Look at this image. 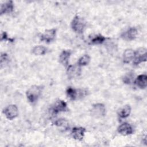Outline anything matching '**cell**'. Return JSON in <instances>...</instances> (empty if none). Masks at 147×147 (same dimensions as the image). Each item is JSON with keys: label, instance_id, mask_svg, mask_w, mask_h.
<instances>
[{"label": "cell", "instance_id": "obj_16", "mask_svg": "<svg viewBox=\"0 0 147 147\" xmlns=\"http://www.w3.org/2000/svg\"><path fill=\"white\" fill-rule=\"evenodd\" d=\"M137 87L140 89H145L147 86V76L146 74H140L134 80Z\"/></svg>", "mask_w": 147, "mask_h": 147}, {"label": "cell", "instance_id": "obj_6", "mask_svg": "<svg viewBox=\"0 0 147 147\" xmlns=\"http://www.w3.org/2000/svg\"><path fill=\"white\" fill-rule=\"evenodd\" d=\"M57 30L55 28L47 29L40 36V40L42 42L49 44L55 40Z\"/></svg>", "mask_w": 147, "mask_h": 147}, {"label": "cell", "instance_id": "obj_8", "mask_svg": "<svg viewBox=\"0 0 147 147\" xmlns=\"http://www.w3.org/2000/svg\"><path fill=\"white\" fill-rule=\"evenodd\" d=\"M3 113L7 119L13 120L18 117V109L16 105H10L3 109Z\"/></svg>", "mask_w": 147, "mask_h": 147}, {"label": "cell", "instance_id": "obj_2", "mask_svg": "<svg viewBox=\"0 0 147 147\" xmlns=\"http://www.w3.org/2000/svg\"><path fill=\"white\" fill-rule=\"evenodd\" d=\"M86 26V22L85 20L78 15L75 16L71 22V27L72 29L75 33L78 34L83 33Z\"/></svg>", "mask_w": 147, "mask_h": 147}, {"label": "cell", "instance_id": "obj_5", "mask_svg": "<svg viewBox=\"0 0 147 147\" xmlns=\"http://www.w3.org/2000/svg\"><path fill=\"white\" fill-rule=\"evenodd\" d=\"M147 59V51L145 48H140L135 51V56L133 60V64L138 65L142 63L145 62Z\"/></svg>", "mask_w": 147, "mask_h": 147}, {"label": "cell", "instance_id": "obj_14", "mask_svg": "<svg viewBox=\"0 0 147 147\" xmlns=\"http://www.w3.org/2000/svg\"><path fill=\"white\" fill-rule=\"evenodd\" d=\"M14 9V4L12 1H5L1 5L0 13L1 15L9 14L13 12Z\"/></svg>", "mask_w": 147, "mask_h": 147}, {"label": "cell", "instance_id": "obj_9", "mask_svg": "<svg viewBox=\"0 0 147 147\" xmlns=\"http://www.w3.org/2000/svg\"><path fill=\"white\" fill-rule=\"evenodd\" d=\"M138 35V30L134 27H130L121 34V37L127 41L135 40Z\"/></svg>", "mask_w": 147, "mask_h": 147}, {"label": "cell", "instance_id": "obj_4", "mask_svg": "<svg viewBox=\"0 0 147 147\" xmlns=\"http://www.w3.org/2000/svg\"><path fill=\"white\" fill-rule=\"evenodd\" d=\"M66 95L70 100H75L86 96L87 91L84 90H77L72 87H68L66 90Z\"/></svg>", "mask_w": 147, "mask_h": 147}, {"label": "cell", "instance_id": "obj_23", "mask_svg": "<svg viewBox=\"0 0 147 147\" xmlns=\"http://www.w3.org/2000/svg\"><path fill=\"white\" fill-rule=\"evenodd\" d=\"M8 60V55L6 53H2L1 54V59H0V64L1 67L2 68L5 64L6 63Z\"/></svg>", "mask_w": 147, "mask_h": 147}, {"label": "cell", "instance_id": "obj_22", "mask_svg": "<svg viewBox=\"0 0 147 147\" xmlns=\"http://www.w3.org/2000/svg\"><path fill=\"white\" fill-rule=\"evenodd\" d=\"M134 73L133 72H129L126 73L122 78V82L126 84H130L134 82Z\"/></svg>", "mask_w": 147, "mask_h": 147}, {"label": "cell", "instance_id": "obj_19", "mask_svg": "<svg viewBox=\"0 0 147 147\" xmlns=\"http://www.w3.org/2000/svg\"><path fill=\"white\" fill-rule=\"evenodd\" d=\"M47 48L43 45H36L32 49V53L36 56H42L47 53Z\"/></svg>", "mask_w": 147, "mask_h": 147}, {"label": "cell", "instance_id": "obj_1", "mask_svg": "<svg viewBox=\"0 0 147 147\" xmlns=\"http://www.w3.org/2000/svg\"><path fill=\"white\" fill-rule=\"evenodd\" d=\"M42 88L40 86L34 85L31 86L26 92V98L30 103H36L42 93Z\"/></svg>", "mask_w": 147, "mask_h": 147}, {"label": "cell", "instance_id": "obj_20", "mask_svg": "<svg viewBox=\"0 0 147 147\" xmlns=\"http://www.w3.org/2000/svg\"><path fill=\"white\" fill-rule=\"evenodd\" d=\"M53 124L57 127H60L61 129H63L64 130H68L69 127L68 122L64 118H60L56 120L53 122Z\"/></svg>", "mask_w": 147, "mask_h": 147}, {"label": "cell", "instance_id": "obj_12", "mask_svg": "<svg viewBox=\"0 0 147 147\" xmlns=\"http://www.w3.org/2000/svg\"><path fill=\"white\" fill-rule=\"evenodd\" d=\"M67 74L68 78L73 79L76 77H78L81 74V68L80 67L78 64L72 65H69L67 67Z\"/></svg>", "mask_w": 147, "mask_h": 147}, {"label": "cell", "instance_id": "obj_10", "mask_svg": "<svg viewBox=\"0 0 147 147\" xmlns=\"http://www.w3.org/2000/svg\"><path fill=\"white\" fill-rule=\"evenodd\" d=\"M117 131L119 134L126 136L132 134L134 132V129L130 123L127 122H123L118 127Z\"/></svg>", "mask_w": 147, "mask_h": 147}, {"label": "cell", "instance_id": "obj_21", "mask_svg": "<svg viewBox=\"0 0 147 147\" xmlns=\"http://www.w3.org/2000/svg\"><path fill=\"white\" fill-rule=\"evenodd\" d=\"M91 60V57L88 54H84L82 55L78 60L77 64L81 67H84L88 65Z\"/></svg>", "mask_w": 147, "mask_h": 147}, {"label": "cell", "instance_id": "obj_3", "mask_svg": "<svg viewBox=\"0 0 147 147\" xmlns=\"http://www.w3.org/2000/svg\"><path fill=\"white\" fill-rule=\"evenodd\" d=\"M68 110L67 103L61 99H58L51 107L50 111L53 115H56L60 113Z\"/></svg>", "mask_w": 147, "mask_h": 147}, {"label": "cell", "instance_id": "obj_17", "mask_svg": "<svg viewBox=\"0 0 147 147\" xmlns=\"http://www.w3.org/2000/svg\"><path fill=\"white\" fill-rule=\"evenodd\" d=\"M135 56V51L128 48L125 50L123 53V61L125 63H129L130 61H133Z\"/></svg>", "mask_w": 147, "mask_h": 147}, {"label": "cell", "instance_id": "obj_13", "mask_svg": "<svg viewBox=\"0 0 147 147\" xmlns=\"http://www.w3.org/2000/svg\"><path fill=\"white\" fill-rule=\"evenodd\" d=\"M107 39V37L100 34H91L88 36L89 42L92 45L102 44Z\"/></svg>", "mask_w": 147, "mask_h": 147}, {"label": "cell", "instance_id": "obj_7", "mask_svg": "<svg viewBox=\"0 0 147 147\" xmlns=\"http://www.w3.org/2000/svg\"><path fill=\"white\" fill-rule=\"evenodd\" d=\"M92 115L96 118H101L106 115V109L105 105L101 103H94L91 109Z\"/></svg>", "mask_w": 147, "mask_h": 147}, {"label": "cell", "instance_id": "obj_15", "mask_svg": "<svg viewBox=\"0 0 147 147\" xmlns=\"http://www.w3.org/2000/svg\"><path fill=\"white\" fill-rule=\"evenodd\" d=\"M71 53L72 52L70 50H63L59 55V62L64 67H67L69 65V60Z\"/></svg>", "mask_w": 147, "mask_h": 147}, {"label": "cell", "instance_id": "obj_24", "mask_svg": "<svg viewBox=\"0 0 147 147\" xmlns=\"http://www.w3.org/2000/svg\"><path fill=\"white\" fill-rule=\"evenodd\" d=\"M6 40H10L12 41V40L9 38L7 33L6 32H3L1 33V41H6Z\"/></svg>", "mask_w": 147, "mask_h": 147}, {"label": "cell", "instance_id": "obj_11", "mask_svg": "<svg viewBox=\"0 0 147 147\" xmlns=\"http://www.w3.org/2000/svg\"><path fill=\"white\" fill-rule=\"evenodd\" d=\"M86 131V129L83 127H74L71 130V136L74 139L82 141L84 137Z\"/></svg>", "mask_w": 147, "mask_h": 147}, {"label": "cell", "instance_id": "obj_18", "mask_svg": "<svg viewBox=\"0 0 147 147\" xmlns=\"http://www.w3.org/2000/svg\"><path fill=\"white\" fill-rule=\"evenodd\" d=\"M131 108L130 105H125L119 109L118 113V115L119 118L121 119H125L130 115L131 113Z\"/></svg>", "mask_w": 147, "mask_h": 147}]
</instances>
